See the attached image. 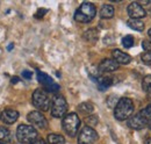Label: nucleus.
<instances>
[{
    "label": "nucleus",
    "mask_w": 151,
    "mask_h": 144,
    "mask_svg": "<svg viewBox=\"0 0 151 144\" xmlns=\"http://www.w3.org/2000/svg\"><path fill=\"white\" fill-rule=\"evenodd\" d=\"M134 112V102L129 98H122L119 100L114 109V116L119 121L128 120Z\"/></svg>",
    "instance_id": "f257e3e1"
},
{
    "label": "nucleus",
    "mask_w": 151,
    "mask_h": 144,
    "mask_svg": "<svg viewBox=\"0 0 151 144\" xmlns=\"http://www.w3.org/2000/svg\"><path fill=\"white\" fill-rule=\"evenodd\" d=\"M95 14H96V9L92 2H83L80 7L76 11L75 19L76 21L80 23H87L93 20Z\"/></svg>",
    "instance_id": "f03ea898"
},
{
    "label": "nucleus",
    "mask_w": 151,
    "mask_h": 144,
    "mask_svg": "<svg viewBox=\"0 0 151 144\" xmlns=\"http://www.w3.org/2000/svg\"><path fill=\"white\" fill-rule=\"evenodd\" d=\"M17 137L21 144H32L37 138V130L33 126L21 125L18 127Z\"/></svg>",
    "instance_id": "7ed1b4c3"
},
{
    "label": "nucleus",
    "mask_w": 151,
    "mask_h": 144,
    "mask_svg": "<svg viewBox=\"0 0 151 144\" xmlns=\"http://www.w3.org/2000/svg\"><path fill=\"white\" fill-rule=\"evenodd\" d=\"M62 126H63L64 131L69 136H76V134L78 132L79 126H80V120L76 113H70L63 117Z\"/></svg>",
    "instance_id": "20e7f679"
},
{
    "label": "nucleus",
    "mask_w": 151,
    "mask_h": 144,
    "mask_svg": "<svg viewBox=\"0 0 151 144\" xmlns=\"http://www.w3.org/2000/svg\"><path fill=\"white\" fill-rule=\"evenodd\" d=\"M33 105L40 110H49V108L51 107V101L47 91L36 90L33 93Z\"/></svg>",
    "instance_id": "39448f33"
},
{
    "label": "nucleus",
    "mask_w": 151,
    "mask_h": 144,
    "mask_svg": "<svg viewBox=\"0 0 151 144\" xmlns=\"http://www.w3.org/2000/svg\"><path fill=\"white\" fill-rule=\"evenodd\" d=\"M51 115L54 117H62L68 112V102L64 96L62 95H55L51 101Z\"/></svg>",
    "instance_id": "423d86ee"
},
{
    "label": "nucleus",
    "mask_w": 151,
    "mask_h": 144,
    "mask_svg": "<svg viewBox=\"0 0 151 144\" xmlns=\"http://www.w3.org/2000/svg\"><path fill=\"white\" fill-rule=\"evenodd\" d=\"M98 140V134L91 127H85L81 129L78 136V144H93Z\"/></svg>",
    "instance_id": "0eeeda50"
},
{
    "label": "nucleus",
    "mask_w": 151,
    "mask_h": 144,
    "mask_svg": "<svg viewBox=\"0 0 151 144\" xmlns=\"http://www.w3.org/2000/svg\"><path fill=\"white\" fill-rule=\"evenodd\" d=\"M27 120L33 125L34 127H36L38 129H45L48 126V122H47V119L45 116L37 110H34V112H30L27 116Z\"/></svg>",
    "instance_id": "6e6552de"
},
{
    "label": "nucleus",
    "mask_w": 151,
    "mask_h": 144,
    "mask_svg": "<svg viewBox=\"0 0 151 144\" xmlns=\"http://www.w3.org/2000/svg\"><path fill=\"white\" fill-rule=\"evenodd\" d=\"M37 79L38 81L44 86V89L47 92H51V93H56L59 91V86L56 83L45 73L43 72H37Z\"/></svg>",
    "instance_id": "1a4fd4ad"
},
{
    "label": "nucleus",
    "mask_w": 151,
    "mask_h": 144,
    "mask_svg": "<svg viewBox=\"0 0 151 144\" xmlns=\"http://www.w3.org/2000/svg\"><path fill=\"white\" fill-rule=\"evenodd\" d=\"M128 14L132 19H136V20H141L142 18L145 17L147 12L145 9L143 8V6L139 4V2H132L129 6H128Z\"/></svg>",
    "instance_id": "9d476101"
},
{
    "label": "nucleus",
    "mask_w": 151,
    "mask_h": 144,
    "mask_svg": "<svg viewBox=\"0 0 151 144\" xmlns=\"http://www.w3.org/2000/svg\"><path fill=\"white\" fill-rule=\"evenodd\" d=\"M147 126H148V123L145 122V120L142 117V115L139 113L132 115L128 119V127L134 129V130H141Z\"/></svg>",
    "instance_id": "9b49d317"
},
{
    "label": "nucleus",
    "mask_w": 151,
    "mask_h": 144,
    "mask_svg": "<svg viewBox=\"0 0 151 144\" xmlns=\"http://www.w3.org/2000/svg\"><path fill=\"white\" fill-rule=\"evenodd\" d=\"M19 119V113L15 109H5L0 113V120L6 125H13Z\"/></svg>",
    "instance_id": "f8f14e48"
},
{
    "label": "nucleus",
    "mask_w": 151,
    "mask_h": 144,
    "mask_svg": "<svg viewBox=\"0 0 151 144\" xmlns=\"http://www.w3.org/2000/svg\"><path fill=\"white\" fill-rule=\"evenodd\" d=\"M119 69V64L114 60V59H104L100 64H99V71L101 73H109L114 72Z\"/></svg>",
    "instance_id": "ddd939ff"
},
{
    "label": "nucleus",
    "mask_w": 151,
    "mask_h": 144,
    "mask_svg": "<svg viewBox=\"0 0 151 144\" xmlns=\"http://www.w3.org/2000/svg\"><path fill=\"white\" fill-rule=\"evenodd\" d=\"M112 55H113V59L117 64H124V65H127V64H129L132 62V57L129 55L123 53V51H121V50H119V49L113 50Z\"/></svg>",
    "instance_id": "4468645a"
},
{
    "label": "nucleus",
    "mask_w": 151,
    "mask_h": 144,
    "mask_svg": "<svg viewBox=\"0 0 151 144\" xmlns=\"http://www.w3.org/2000/svg\"><path fill=\"white\" fill-rule=\"evenodd\" d=\"M96 83H98L99 90L105 91L112 85L113 79H112V77H100L99 79H96Z\"/></svg>",
    "instance_id": "2eb2a0df"
},
{
    "label": "nucleus",
    "mask_w": 151,
    "mask_h": 144,
    "mask_svg": "<svg viewBox=\"0 0 151 144\" xmlns=\"http://www.w3.org/2000/svg\"><path fill=\"white\" fill-rule=\"evenodd\" d=\"M100 17L102 19H112L114 17V7L112 5H104L100 11Z\"/></svg>",
    "instance_id": "dca6fc26"
},
{
    "label": "nucleus",
    "mask_w": 151,
    "mask_h": 144,
    "mask_svg": "<svg viewBox=\"0 0 151 144\" xmlns=\"http://www.w3.org/2000/svg\"><path fill=\"white\" fill-rule=\"evenodd\" d=\"M127 24L134 29V30H137V32H142L144 29V23L142 20H136V19H129L127 21Z\"/></svg>",
    "instance_id": "f3484780"
},
{
    "label": "nucleus",
    "mask_w": 151,
    "mask_h": 144,
    "mask_svg": "<svg viewBox=\"0 0 151 144\" xmlns=\"http://www.w3.org/2000/svg\"><path fill=\"white\" fill-rule=\"evenodd\" d=\"M48 144H65V140L62 135L58 134H50L47 137Z\"/></svg>",
    "instance_id": "a211bd4d"
},
{
    "label": "nucleus",
    "mask_w": 151,
    "mask_h": 144,
    "mask_svg": "<svg viewBox=\"0 0 151 144\" xmlns=\"http://www.w3.org/2000/svg\"><path fill=\"white\" fill-rule=\"evenodd\" d=\"M78 110L81 113V114H91L93 110H94V106L91 104V102H88V101H86V102H83V104H80L79 106H78Z\"/></svg>",
    "instance_id": "6ab92c4d"
},
{
    "label": "nucleus",
    "mask_w": 151,
    "mask_h": 144,
    "mask_svg": "<svg viewBox=\"0 0 151 144\" xmlns=\"http://www.w3.org/2000/svg\"><path fill=\"white\" fill-rule=\"evenodd\" d=\"M11 141V131L6 127L0 126V142L6 143Z\"/></svg>",
    "instance_id": "aec40b11"
},
{
    "label": "nucleus",
    "mask_w": 151,
    "mask_h": 144,
    "mask_svg": "<svg viewBox=\"0 0 151 144\" xmlns=\"http://www.w3.org/2000/svg\"><path fill=\"white\" fill-rule=\"evenodd\" d=\"M139 114L142 115V117L145 120V122H147L148 125L151 123V104L148 105L144 109H142V110L139 112Z\"/></svg>",
    "instance_id": "412c9836"
},
{
    "label": "nucleus",
    "mask_w": 151,
    "mask_h": 144,
    "mask_svg": "<svg viewBox=\"0 0 151 144\" xmlns=\"http://www.w3.org/2000/svg\"><path fill=\"white\" fill-rule=\"evenodd\" d=\"M84 38L88 42H95L98 40V32L96 29H90L84 34Z\"/></svg>",
    "instance_id": "4be33fe9"
},
{
    "label": "nucleus",
    "mask_w": 151,
    "mask_h": 144,
    "mask_svg": "<svg viewBox=\"0 0 151 144\" xmlns=\"http://www.w3.org/2000/svg\"><path fill=\"white\" fill-rule=\"evenodd\" d=\"M142 86H143L144 92H145L148 95H150L151 96V76H147V77L143 79V84H142Z\"/></svg>",
    "instance_id": "5701e85b"
},
{
    "label": "nucleus",
    "mask_w": 151,
    "mask_h": 144,
    "mask_svg": "<svg viewBox=\"0 0 151 144\" xmlns=\"http://www.w3.org/2000/svg\"><path fill=\"white\" fill-rule=\"evenodd\" d=\"M122 44L124 48H132L134 45V37L132 35H127L122 38Z\"/></svg>",
    "instance_id": "b1692460"
},
{
    "label": "nucleus",
    "mask_w": 151,
    "mask_h": 144,
    "mask_svg": "<svg viewBox=\"0 0 151 144\" xmlns=\"http://www.w3.org/2000/svg\"><path fill=\"white\" fill-rule=\"evenodd\" d=\"M85 122L87 123V126L90 127H94L98 125V116H95V115H90V116H87L86 117V120H85Z\"/></svg>",
    "instance_id": "393cba45"
},
{
    "label": "nucleus",
    "mask_w": 151,
    "mask_h": 144,
    "mask_svg": "<svg viewBox=\"0 0 151 144\" xmlns=\"http://www.w3.org/2000/svg\"><path fill=\"white\" fill-rule=\"evenodd\" d=\"M142 62L147 65H151V53H144L142 55Z\"/></svg>",
    "instance_id": "a878e982"
},
{
    "label": "nucleus",
    "mask_w": 151,
    "mask_h": 144,
    "mask_svg": "<svg viewBox=\"0 0 151 144\" xmlns=\"http://www.w3.org/2000/svg\"><path fill=\"white\" fill-rule=\"evenodd\" d=\"M142 48L145 50V53H151V40H144L142 42Z\"/></svg>",
    "instance_id": "bb28decb"
},
{
    "label": "nucleus",
    "mask_w": 151,
    "mask_h": 144,
    "mask_svg": "<svg viewBox=\"0 0 151 144\" xmlns=\"http://www.w3.org/2000/svg\"><path fill=\"white\" fill-rule=\"evenodd\" d=\"M48 11L47 9H44V8H40L37 11V13L35 14V18H37V19H41V18H43V15L47 13Z\"/></svg>",
    "instance_id": "cd10ccee"
},
{
    "label": "nucleus",
    "mask_w": 151,
    "mask_h": 144,
    "mask_svg": "<svg viewBox=\"0 0 151 144\" xmlns=\"http://www.w3.org/2000/svg\"><path fill=\"white\" fill-rule=\"evenodd\" d=\"M22 77L24 78V79H32V77H33V73L30 71H23L22 72Z\"/></svg>",
    "instance_id": "c85d7f7f"
},
{
    "label": "nucleus",
    "mask_w": 151,
    "mask_h": 144,
    "mask_svg": "<svg viewBox=\"0 0 151 144\" xmlns=\"http://www.w3.org/2000/svg\"><path fill=\"white\" fill-rule=\"evenodd\" d=\"M32 144H47L43 140H36V141H34Z\"/></svg>",
    "instance_id": "c756f323"
},
{
    "label": "nucleus",
    "mask_w": 151,
    "mask_h": 144,
    "mask_svg": "<svg viewBox=\"0 0 151 144\" xmlns=\"http://www.w3.org/2000/svg\"><path fill=\"white\" fill-rule=\"evenodd\" d=\"M19 80L20 79L18 78V77H14V78H12V84H17Z\"/></svg>",
    "instance_id": "7c9ffc66"
},
{
    "label": "nucleus",
    "mask_w": 151,
    "mask_h": 144,
    "mask_svg": "<svg viewBox=\"0 0 151 144\" xmlns=\"http://www.w3.org/2000/svg\"><path fill=\"white\" fill-rule=\"evenodd\" d=\"M13 47H14V44H13V43H11V44L7 47V50H8V51H11V50L13 49Z\"/></svg>",
    "instance_id": "2f4dec72"
},
{
    "label": "nucleus",
    "mask_w": 151,
    "mask_h": 144,
    "mask_svg": "<svg viewBox=\"0 0 151 144\" xmlns=\"http://www.w3.org/2000/svg\"><path fill=\"white\" fill-rule=\"evenodd\" d=\"M145 144H151V138H149V140L147 141V143H145Z\"/></svg>",
    "instance_id": "473e14b6"
},
{
    "label": "nucleus",
    "mask_w": 151,
    "mask_h": 144,
    "mask_svg": "<svg viewBox=\"0 0 151 144\" xmlns=\"http://www.w3.org/2000/svg\"><path fill=\"white\" fill-rule=\"evenodd\" d=\"M149 36H150V38H151V28L149 29Z\"/></svg>",
    "instance_id": "72a5a7b5"
},
{
    "label": "nucleus",
    "mask_w": 151,
    "mask_h": 144,
    "mask_svg": "<svg viewBox=\"0 0 151 144\" xmlns=\"http://www.w3.org/2000/svg\"><path fill=\"white\" fill-rule=\"evenodd\" d=\"M0 144H5V143H1V142H0Z\"/></svg>",
    "instance_id": "f704fd0d"
},
{
    "label": "nucleus",
    "mask_w": 151,
    "mask_h": 144,
    "mask_svg": "<svg viewBox=\"0 0 151 144\" xmlns=\"http://www.w3.org/2000/svg\"><path fill=\"white\" fill-rule=\"evenodd\" d=\"M150 129H151V126H150Z\"/></svg>",
    "instance_id": "c9c22d12"
},
{
    "label": "nucleus",
    "mask_w": 151,
    "mask_h": 144,
    "mask_svg": "<svg viewBox=\"0 0 151 144\" xmlns=\"http://www.w3.org/2000/svg\"><path fill=\"white\" fill-rule=\"evenodd\" d=\"M20 144H21V143H20Z\"/></svg>",
    "instance_id": "e433bc0d"
}]
</instances>
